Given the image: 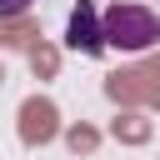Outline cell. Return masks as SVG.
Listing matches in <instances>:
<instances>
[{"label":"cell","mask_w":160,"mask_h":160,"mask_svg":"<svg viewBox=\"0 0 160 160\" xmlns=\"http://www.w3.org/2000/svg\"><path fill=\"white\" fill-rule=\"evenodd\" d=\"M100 35H105V50H150L160 40V15L135 0H115L100 15Z\"/></svg>","instance_id":"obj_1"},{"label":"cell","mask_w":160,"mask_h":160,"mask_svg":"<svg viewBox=\"0 0 160 160\" xmlns=\"http://www.w3.org/2000/svg\"><path fill=\"white\" fill-rule=\"evenodd\" d=\"M25 5H30V0H0V15H20Z\"/></svg>","instance_id":"obj_3"},{"label":"cell","mask_w":160,"mask_h":160,"mask_svg":"<svg viewBox=\"0 0 160 160\" xmlns=\"http://www.w3.org/2000/svg\"><path fill=\"white\" fill-rule=\"evenodd\" d=\"M65 45L80 55H105V35H100V10L95 0H75L70 25H65Z\"/></svg>","instance_id":"obj_2"}]
</instances>
